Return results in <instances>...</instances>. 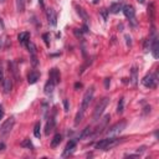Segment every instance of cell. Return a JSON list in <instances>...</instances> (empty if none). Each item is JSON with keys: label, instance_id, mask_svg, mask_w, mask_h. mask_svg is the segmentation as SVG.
I'll list each match as a JSON object with an SVG mask.
<instances>
[{"label": "cell", "instance_id": "cell-37", "mask_svg": "<svg viewBox=\"0 0 159 159\" xmlns=\"http://www.w3.org/2000/svg\"><path fill=\"white\" fill-rule=\"evenodd\" d=\"M32 65H34V66H36V65H37V58H36V55H35V56H32Z\"/></svg>", "mask_w": 159, "mask_h": 159}, {"label": "cell", "instance_id": "cell-34", "mask_svg": "<svg viewBox=\"0 0 159 159\" xmlns=\"http://www.w3.org/2000/svg\"><path fill=\"white\" fill-rule=\"evenodd\" d=\"M109 83H111V78H106V80H104V86H106V88L109 87Z\"/></svg>", "mask_w": 159, "mask_h": 159}, {"label": "cell", "instance_id": "cell-6", "mask_svg": "<svg viewBox=\"0 0 159 159\" xmlns=\"http://www.w3.org/2000/svg\"><path fill=\"white\" fill-rule=\"evenodd\" d=\"M14 124H15V118L14 117H10L9 119H6L0 127V137H2V138L6 137L11 132V129L14 128Z\"/></svg>", "mask_w": 159, "mask_h": 159}, {"label": "cell", "instance_id": "cell-29", "mask_svg": "<svg viewBox=\"0 0 159 159\" xmlns=\"http://www.w3.org/2000/svg\"><path fill=\"white\" fill-rule=\"evenodd\" d=\"M124 109V98H120L118 102V107H117V113H122Z\"/></svg>", "mask_w": 159, "mask_h": 159}, {"label": "cell", "instance_id": "cell-31", "mask_svg": "<svg viewBox=\"0 0 159 159\" xmlns=\"http://www.w3.org/2000/svg\"><path fill=\"white\" fill-rule=\"evenodd\" d=\"M149 45H150V40H145V41H144V52H148Z\"/></svg>", "mask_w": 159, "mask_h": 159}, {"label": "cell", "instance_id": "cell-44", "mask_svg": "<svg viewBox=\"0 0 159 159\" xmlns=\"http://www.w3.org/2000/svg\"><path fill=\"white\" fill-rule=\"evenodd\" d=\"M0 1H1V2H2V1H4V0H0Z\"/></svg>", "mask_w": 159, "mask_h": 159}, {"label": "cell", "instance_id": "cell-2", "mask_svg": "<svg viewBox=\"0 0 159 159\" xmlns=\"http://www.w3.org/2000/svg\"><path fill=\"white\" fill-rule=\"evenodd\" d=\"M120 142H122V140L116 139V137H114V138H108V137H107L106 139H102V140L97 142V143L94 144V148H96V149H103V150H107V149H109V148L117 145V144L120 143Z\"/></svg>", "mask_w": 159, "mask_h": 159}, {"label": "cell", "instance_id": "cell-35", "mask_svg": "<svg viewBox=\"0 0 159 159\" xmlns=\"http://www.w3.org/2000/svg\"><path fill=\"white\" fill-rule=\"evenodd\" d=\"M125 158H139V154H127Z\"/></svg>", "mask_w": 159, "mask_h": 159}, {"label": "cell", "instance_id": "cell-14", "mask_svg": "<svg viewBox=\"0 0 159 159\" xmlns=\"http://www.w3.org/2000/svg\"><path fill=\"white\" fill-rule=\"evenodd\" d=\"M17 39H19V42L21 43V45H26L29 41H30V34L29 32H20L19 34V36H17Z\"/></svg>", "mask_w": 159, "mask_h": 159}, {"label": "cell", "instance_id": "cell-42", "mask_svg": "<svg viewBox=\"0 0 159 159\" xmlns=\"http://www.w3.org/2000/svg\"><path fill=\"white\" fill-rule=\"evenodd\" d=\"M138 1H139L140 4H143V2H144V0H138Z\"/></svg>", "mask_w": 159, "mask_h": 159}, {"label": "cell", "instance_id": "cell-22", "mask_svg": "<svg viewBox=\"0 0 159 159\" xmlns=\"http://www.w3.org/2000/svg\"><path fill=\"white\" fill-rule=\"evenodd\" d=\"M148 15H149V19L152 21H154V16H155V7H154V4L150 2L149 6H148Z\"/></svg>", "mask_w": 159, "mask_h": 159}, {"label": "cell", "instance_id": "cell-17", "mask_svg": "<svg viewBox=\"0 0 159 159\" xmlns=\"http://www.w3.org/2000/svg\"><path fill=\"white\" fill-rule=\"evenodd\" d=\"M9 67H10L11 73L14 75L15 81H20V76H19V73H17V65H16L15 62H10V63H9Z\"/></svg>", "mask_w": 159, "mask_h": 159}, {"label": "cell", "instance_id": "cell-9", "mask_svg": "<svg viewBox=\"0 0 159 159\" xmlns=\"http://www.w3.org/2000/svg\"><path fill=\"white\" fill-rule=\"evenodd\" d=\"M47 21L51 26H56L57 24V15H56V11L53 9H48L47 10Z\"/></svg>", "mask_w": 159, "mask_h": 159}, {"label": "cell", "instance_id": "cell-5", "mask_svg": "<svg viewBox=\"0 0 159 159\" xmlns=\"http://www.w3.org/2000/svg\"><path fill=\"white\" fill-rule=\"evenodd\" d=\"M157 82H158V72H155L154 75L148 73L144 76V78L142 80V83L144 87L147 88H155L157 87Z\"/></svg>", "mask_w": 159, "mask_h": 159}, {"label": "cell", "instance_id": "cell-3", "mask_svg": "<svg viewBox=\"0 0 159 159\" xmlns=\"http://www.w3.org/2000/svg\"><path fill=\"white\" fill-rule=\"evenodd\" d=\"M108 103H109V98L108 97H104V98L99 99V102L97 103V106L94 108V112H93V120H98L101 118V116L104 112V109L108 106Z\"/></svg>", "mask_w": 159, "mask_h": 159}, {"label": "cell", "instance_id": "cell-30", "mask_svg": "<svg viewBox=\"0 0 159 159\" xmlns=\"http://www.w3.org/2000/svg\"><path fill=\"white\" fill-rule=\"evenodd\" d=\"M21 147H24V148H29V149H30V148H31V149L34 148V145H32V143H31V140H30L29 138H26V139L21 143Z\"/></svg>", "mask_w": 159, "mask_h": 159}, {"label": "cell", "instance_id": "cell-23", "mask_svg": "<svg viewBox=\"0 0 159 159\" xmlns=\"http://www.w3.org/2000/svg\"><path fill=\"white\" fill-rule=\"evenodd\" d=\"M53 88H55V84L51 81H47V83L45 84V93L46 94H51L53 92Z\"/></svg>", "mask_w": 159, "mask_h": 159}, {"label": "cell", "instance_id": "cell-8", "mask_svg": "<svg viewBox=\"0 0 159 159\" xmlns=\"http://www.w3.org/2000/svg\"><path fill=\"white\" fill-rule=\"evenodd\" d=\"M152 53H153L154 58L159 57V41H158L157 36H153V39H152Z\"/></svg>", "mask_w": 159, "mask_h": 159}, {"label": "cell", "instance_id": "cell-4", "mask_svg": "<svg viewBox=\"0 0 159 159\" xmlns=\"http://www.w3.org/2000/svg\"><path fill=\"white\" fill-rule=\"evenodd\" d=\"M93 94H94V87H89V88L86 91V93L83 94L82 104H81V108H80V111H81L82 113H84L86 109L89 107V103H91L92 99H93Z\"/></svg>", "mask_w": 159, "mask_h": 159}, {"label": "cell", "instance_id": "cell-40", "mask_svg": "<svg viewBox=\"0 0 159 159\" xmlns=\"http://www.w3.org/2000/svg\"><path fill=\"white\" fill-rule=\"evenodd\" d=\"M2 116H4V109H2V107L0 106V119L2 118Z\"/></svg>", "mask_w": 159, "mask_h": 159}, {"label": "cell", "instance_id": "cell-32", "mask_svg": "<svg viewBox=\"0 0 159 159\" xmlns=\"http://www.w3.org/2000/svg\"><path fill=\"white\" fill-rule=\"evenodd\" d=\"M42 39L45 40V43L48 46V45H50V41H48V34H43V35H42Z\"/></svg>", "mask_w": 159, "mask_h": 159}, {"label": "cell", "instance_id": "cell-21", "mask_svg": "<svg viewBox=\"0 0 159 159\" xmlns=\"http://www.w3.org/2000/svg\"><path fill=\"white\" fill-rule=\"evenodd\" d=\"M61 142H62V135L61 134H55V137L51 140V147L52 148H56Z\"/></svg>", "mask_w": 159, "mask_h": 159}, {"label": "cell", "instance_id": "cell-10", "mask_svg": "<svg viewBox=\"0 0 159 159\" xmlns=\"http://www.w3.org/2000/svg\"><path fill=\"white\" fill-rule=\"evenodd\" d=\"M48 81H51L55 86H56L57 83H60L61 77H60V72H58L57 68H52V70L50 71V80H48Z\"/></svg>", "mask_w": 159, "mask_h": 159}, {"label": "cell", "instance_id": "cell-26", "mask_svg": "<svg viewBox=\"0 0 159 159\" xmlns=\"http://www.w3.org/2000/svg\"><path fill=\"white\" fill-rule=\"evenodd\" d=\"M16 10L22 12L25 10V0H16Z\"/></svg>", "mask_w": 159, "mask_h": 159}, {"label": "cell", "instance_id": "cell-15", "mask_svg": "<svg viewBox=\"0 0 159 159\" xmlns=\"http://www.w3.org/2000/svg\"><path fill=\"white\" fill-rule=\"evenodd\" d=\"M55 125H56L55 119H53V118H50V120H47L46 127H45V134H50V133L55 129Z\"/></svg>", "mask_w": 159, "mask_h": 159}, {"label": "cell", "instance_id": "cell-16", "mask_svg": "<svg viewBox=\"0 0 159 159\" xmlns=\"http://www.w3.org/2000/svg\"><path fill=\"white\" fill-rule=\"evenodd\" d=\"M2 88H4V92L5 93H9L12 89V81L10 78H4V81H2Z\"/></svg>", "mask_w": 159, "mask_h": 159}, {"label": "cell", "instance_id": "cell-25", "mask_svg": "<svg viewBox=\"0 0 159 159\" xmlns=\"http://www.w3.org/2000/svg\"><path fill=\"white\" fill-rule=\"evenodd\" d=\"M40 129H41V124H40V122L35 123V127H34V135H35L36 138H40V137H41V132H40Z\"/></svg>", "mask_w": 159, "mask_h": 159}, {"label": "cell", "instance_id": "cell-28", "mask_svg": "<svg viewBox=\"0 0 159 159\" xmlns=\"http://www.w3.org/2000/svg\"><path fill=\"white\" fill-rule=\"evenodd\" d=\"M83 116H84V113H82L81 111H78V112H77V114H76V118H75V125H78V124L82 122V118H83Z\"/></svg>", "mask_w": 159, "mask_h": 159}, {"label": "cell", "instance_id": "cell-41", "mask_svg": "<svg viewBox=\"0 0 159 159\" xmlns=\"http://www.w3.org/2000/svg\"><path fill=\"white\" fill-rule=\"evenodd\" d=\"M78 87H82V84L81 83H76L75 84V88H78Z\"/></svg>", "mask_w": 159, "mask_h": 159}, {"label": "cell", "instance_id": "cell-43", "mask_svg": "<svg viewBox=\"0 0 159 159\" xmlns=\"http://www.w3.org/2000/svg\"><path fill=\"white\" fill-rule=\"evenodd\" d=\"M97 1H98V0H93V2H97Z\"/></svg>", "mask_w": 159, "mask_h": 159}, {"label": "cell", "instance_id": "cell-39", "mask_svg": "<svg viewBox=\"0 0 159 159\" xmlns=\"http://www.w3.org/2000/svg\"><path fill=\"white\" fill-rule=\"evenodd\" d=\"M4 149H5V144H4L2 142H0V152L4 150Z\"/></svg>", "mask_w": 159, "mask_h": 159}, {"label": "cell", "instance_id": "cell-18", "mask_svg": "<svg viewBox=\"0 0 159 159\" xmlns=\"http://www.w3.org/2000/svg\"><path fill=\"white\" fill-rule=\"evenodd\" d=\"M76 10H77V14H78V15H80V16H81L83 20H84V22H87V21L89 20L88 14H87V12H86V11H84V10H83L81 6H77V5H76Z\"/></svg>", "mask_w": 159, "mask_h": 159}, {"label": "cell", "instance_id": "cell-38", "mask_svg": "<svg viewBox=\"0 0 159 159\" xmlns=\"http://www.w3.org/2000/svg\"><path fill=\"white\" fill-rule=\"evenodd\" d=\"M125 40H127V45H130V43H132V41H130V37H129L128 35L125 36Z\"/></svg>", "mask_w": 159, "mask_h": 159}, {"label": "cell", "instance_id": "cell-36", "mask_svg": "<svg viewBox=\"0 0 159 159\" xmlns=\"http://www.w3.org/2000/svg\"><path fill=\"white\" fill-rule=\"evenodd\" d=\"M63 106H65V111L67 112V111H68V101H67V99L63 101Z\"/></svg>", "mask_w": 159, "mask_h": 159}, {"label": "cell", "instance_id": "cell-20", "mask_svg": "<svg viewBox=\"0 0 159 159\" xmlns=\"http://www.w3.org/2000/svg\"><path fill=\"white\" fill-rule=\"evenodd\" d=\"M91 134H92V127H91V125H87V127L82 130V133L80 134V139H84V138L89 137Z\"/></svg>", "mask_w": 159, "mask_h": 159}, {"label": "cell", "instance_id": "cell-33", "mask_svg": "<svg viewBox=\"0 0 159 159\" xmlns=\"http://www.w3.org/2000/svg\"><path fill=\"white\" fill-rule=\"evenodd\" d=\"M2 81H4V71H2V67L0 65V83H2Z\"/></svg>", "mask_w": 159, "mask_h": 159}, {"label": "cell", "instance_id": "cell-13", "mask_svg": "<svg viewBox=\"0 0 159 159\" xmlns=\"http://www.w3.org/2000/svg\"><path fill=\"white\" fill-rule=\"evenodd\" d=\"M39 78H40V73H39L37 71H31V72L29 73V76H27V82H29L30 84H34V83L37 82Z\"/></svg>", "mask_w": 159, "mask_h": 159}, {"label": "cell", "instance_id": "cell-1", "mask_svg": "<svg viewBox=\"0 0 159 159\" xmlns=\"http://www.w3.org/2000/svg\"><path fill=\"white\" fill-rule=\"evenodd\" d=\"M125 125H127V122H125V120H120V122L116 123L114 125H112L111 128H108L107 132H106V135H107L108 138H114V137L119 135V134L124 130Z\"/></svg>", "mask_w": 159, "mask_h": 159}, {"label": "cell", "instance_id": "cell-12", "mask_svg": "<svg viewBox=\"0 0 159 159\" xmlns=\"http://www.w3.org/2000/svg\"><path fill=\"white\" fill-rule=\"evenodd\" d=\"M122 11L125 15V17H128V19H133L134 15H135V10H134V7L132 5H124L122 7Z\"/></svg>", "mask_w": 159, "mask_h": 159}, {"label": "cell", "instance_id": "cell-19", "mask_svg": "<svg viewBox=\"0 0 159 159\" xmlns=\"http://www.w3.org/2000/svg\"><path fill=\"white\" fill-rule=\"evenodd\" d=\"M122 4H119V2H113L112 5H111V7H109V10L108 11H111L112 14H117V12H119L120 10H122Z\"/></svg>", "mask_w": 159, "mask_h": 159}, {"label": "cell", "instance_id": "cell-7", "mask_svg": "<svg viewBox=\"0 0 159 159\" xmlns=\"http://www.w3.org/2000/svg\"><path fill=\"white\" fill-rule=\"evenodd\" d=\"M109 119H111V116H109V114H106L102 119L99 118V119H98V120H99V124L97 125V128H96L94 130L92 129V134H91V135H97V134L102 133V132H103V129H106V128H107V124H108Z\"/></svg>", "mask_w": 159, "mask_h": 159}, {"label": "cell", "instance_id": "cell-27", "mask_svg": "<svg viewBox=\"0 0 159 159\" xmlns=\"http://www.w3.org/2000/svg\"><path fill=\"white\" fill-rule=\"evenodd\" d=\"M132 84H137V82H138V76H137V68L135 67H133L132 68Z\"/></svg>", "mask_w": 159, "mask_h": 159}, {"label": "cell", "instance_id": "cell-11", "mask_svg": "<svg viewBox=\"0 0 159 159\" xmlns=\"http://www.w3.org/2000/svg\"><path fill=\"white\" fill-rule=\"evenodd\" d=\"M75 147H76V142H75V140H70V142L66 144V147H65V150H63V153H62V158H66V157H68L70 154H72V152L75 150Z\"/></svg>", "mask_w": 159, "mask_h": 159}, {"label": "cell", "instance_id": "cell-24", "mask_svg": "<svg viewBox=\"0 0 159 159\" xmlns=\"http://www.w3.org/2000/svg\"><path fill=\"white\" fill-rule=\"evenodd\" d=\"M26 46H27V48H29V52L31 53V56H35V55H36V46H35V43L29 41V42L26 43Z\"/></svg>", "mask_w": 159, "mask_h": 159}]
</instances>
